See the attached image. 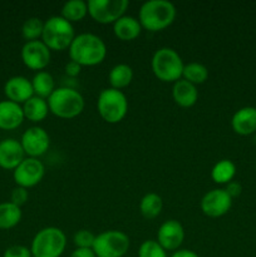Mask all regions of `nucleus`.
I'll return each mask as SVG.
<instances>
[{
  "instance_id": "nucleus-29",
  "label": "nucleus",
  "mask_w": 256,
  "mask_h": 257,
  "mask_svg": "<svg viewBox=\"0 0 256 257\" xmlns=\"http://www.w3.org/2000/svg\"><path fill=\"white\" fill-rule=\"evenodd\" d=\"M43 29H44V22L40 18H29V19L25 20L22 27L23 38L27 42L39 40V38H42L43 35Z\"/></svg>"
},
{
  "instance_id": "nucleus-5",
  "label": "nucleus",
  "mask_w": 256,
  "mask_h": 257,
  "mask_svg": "<svg viewBox=\"0 0 256 257\" xmlns=\"http://www.w3.org/2000/svg\"><path fill=\"white\" fill-rule=\"evenodd\" d=\"M153 74L166 83H175L182 78L183 60L172 48L162 47L157 49L151 60Z\"/></svg>"
},
{
  "instance_id": "nucleus-13",
  "label": "nucleus",
  "mask_w": 256,
  "mask_h": 257,
  "mask_svg": "<svg viewBox=\"0 0 256 257\" xmlns=\"http://www.w3.org/2000/svg\"><path fill=\"white\" fill-rule=\"evenodd\" d=\"M22 147L25 155L32 158H38L44 155L50 146V137L47 131L42 127H30L23 133Z\"/></svg>"
},
{
  "instance_id": "nucleus-1",
  "label": "nucleus",
  "mask_w": 256,
  "mask_h": 257,
  "mask_svg": "<svg viewBox=\"0 0 256 257\" xmlns=\"http://www.w3.org/2000/svg\"><path fill=\"white\" fill-rule=\"evenodd\" d=\"M70 60L80 67H94L100 64L107 55V47L103 39L92 33L75 35L69 47Z\"/></svg>"
},
{
  "instance_id": "nucleus-17",
  "label": "nucleus",
  "mask_w": 256,
  "mask_h": 257,
  "mask_svg": "<svg viewBox=\"0 0 256 257\" xmlns=\"http://www.w3.org/2000/svg\"><path fill=\"white\" fill-rule=\"evenodd\" d=\"M24 120L23 107L12 100L0 102V130L12 131L20 127Z\"/></svg>"
},
{
  "instance_id": "nucleus-25",
  "label": "nucleus",
  "mask_w": 256,
  "mask_h": 257,
  "mask_svg": "<svg viewBox=\"0 0 256 257\" xmlns=\"http://www.w3.org/2000/svg\"><path fill=\"white\" fill-rule=\"evenodd\" d=\"M163 208V201L160 195L150 192L142 197L140 202V212L147 220L156 218Z\"/></svg>"
},
{
  "instance_id": "nucleus-6",
  "label": "nucleus",
  "mask_w": 256,
  "mask_h": 257,
  "mask_svg": "<svg viewBox=\"0 0 256 257\" xmlns=\"http://www.w3.org/2000/svg\"><path fill=\"white\" fill-rule=\"evenodd\" d=\"M67 237L60 228L50 226L34 236L30 246L33 257H60L65 251Z\"/></svg>"
},
{
  "instance_id": "nucleus-20",
  "label": "nucleus",
  "mask_w": 256,
  "mask_h": 257,
  "mask_svg": "<svg viewBox=\"0 0 256 257\" xmlns=\"http://www.w3.org/2000/svg\"><path fill=\"white\" fill-rule=\"evenodd\" d=\"M173 100L182 108H190L196 104L198 99L197 87L187 80L182 79L173 83L172 87Z\"/></svg>"
},
{
  "instance_id": "nucleus-9",
  "label": "nucleus",
  "mask_w": 256,
  "mask_h": 257,
  "mask_svg": "<svg viewBox=\"0 0 256 257\" xmlns=\"http://www.w3.org/2000/svg\"><path fill=\"white\" fill-rule=\"evenodd\" d=\"M88 14L99 24H114L130 7L128 0H89Z\"/></svg>"
},
{
  "instance_id": "nucleus-28",
  "label": "nucleus",
  "mask_w": 256,
  "mask_h": 257,
  "mask_svg": "<svg viewBox=\"0 0 256 257\" xmlns=\"http://www.w3.org/2000/svg\"><path fill=\"white\" fill-rule=\"evenodd\" d=\"M208 78V69L206 65L201 64L198 62H191L188 64H185L182 72V79L192 83V84L198 85L202 84L207 80Z\"/></svg>"
},
{
  "instance_id": "nucleus-35",
  "label": "nucleus",
  "mask_w": 256,
  "mask_h": 257,
  "mask_svg": "<svg viewBox=\"0 0 256 257\" xmlns=\"http://www.w3.org/2000/svg\"><path fill=\"white\" fill-rule=\"evenodd\" d=\"M65 74L69 75V77H77V75H79L80 70H82V67H80L78 63L73 62V60H69V62L65 64Z\"/></svg>"
},
{
  "instance_id": "nucleus-27",
  "label": "nucleus",
  "mask_w": 256,
  "mask_h": 257,
  "mask_svg": "<svg viewBox=\"0 0 256 257\" xmlns=\"http://www.w3.org/2000/svg\"><path fill=\"white\" fill-rule=\"evenodd\" d=\"M87 14L88 4L84 0H69V2L64 3V5L62 7V12H60V17H63L72 24L84 19Z\"/></svg>"
},
{
  "instance_id": "nucleus-30",
  "label": "nucleus",
  "mask_w": 256,
  "mask_h": 257,
  "mask_svg": "<svg viewBox=\"0 0 256 257\" xmlns=\"http://www.w3.org/2000/svg\"><path fill=\"white\" fill-rule=\"evenodd\" d=\"M138 257H167V251L157 242V240H146L141 243Z\"/></svg>"
},
{
  "instance_id": "nucleus-34",
  "label": "nucleus",
  "mask_w": 256,
  "mask_h": 257,
  "mask_svg": "<svg viewBox=\"0 0 256 257\" xmlns=\"http://www.w3.org/2000/svg\"><path fill=\"white\" fill-rule=\"evenodd\" d=\"M225 191L228 193V196H230L231 198H236L241 195V192H242V186L238 182H236V181H231V182H228L227 185H226Z\"/></svg>"
},
{
  "instance_id": "nucleus-32",
  "label": "nucleus",
  "mask_w": 256,
  "mask_h": 257,
  "mask_svg": "<svg viewBox=\"0 0 256 257\" xmlns=\"http://www.w3.org/2000/svg\"><path fill=\"white\" fill-rule=\"evenodd\" d=\"M28 197H29V193H28V190L24 187H15L14 190L12 191V196H10V202L17 205L18 207H22L23 205H25L28 201Z\"/></svg>"
},
{
  "instance_id": "nucleus-8",
  "label": "nucleus",
  "mask_w": 256,
  "mask_h": 257,
  "mask_svg": "<svg viewBox=\"0 0 256 257\" xmlns=\"http://www.w3.org/2000/svg\"><path fill=\"white\" fill-rule=\"evenodd\" d=\"M131 246L127 233L118 230H108L95 235L92 250L97 257H123Z\"/></svg>"
},
{
  "instance_id": "nucleus-24",
  "label": "nucleus",
  "mask_w": 256,
  "mask_h": 257,
  "mask_svg": "<svg viewBox=\"0 0 256 257\" xmlns=\"http://www.w3.org/2000/svg\"><path fill=\"white\" fill-rule=\"evenodd\" d=\"M236 175V166L230 160H221L211 170V178L218 185H227Z\"/></svg>"
},
{
  "instance_id": "nucleus-14",
  "label": "nucleus",
  "mask_w": 256,
  "mask_h": 257,
  "mask_svg": "<svg viewBox=\"0 0 256 257\" xmlns=\"http://www.w3.org/2000/svg\"><path fill=\"white\" fill-rule=\"evenodd\" d=\"M185 240V230L177 220H167L160 226L157 231V242L166 251L180 250Z\"/></svg>"
},
{
  "instance_id": "nucleus-10",
  "label": "nucleus",
  "mask_w": 256,
  "mask_h": 257,
  "mask_svg": "<svg viewBox=\"0 0 256 257\" xmlns=\"http://www.w3.org/2000/svg\"><path fill=\"white\" fill-rule=\"evenodd\" d=\"M45 175V167L38 158L28 157L14 170L13 177L20 187L30 188L37 186Z\"/></svg>"
},
{
  "instance_id": "nucleus-23",
  "label": "nucleus",
  "mask_w": 256,
  "mask_h": 257,
  "mask_svg": "<svg viewBox=\"0 0 256 257\" xmlns=\"http://www.w3.org/2000/svg\"><path fill=\"white\" fill-rule=\"evenodd\" d=\"M32 84L33 90H34V95L43 98V99H48L52 95V93L55 90L54 78L47 70L37 72V74L33 77Z\"/></svg>"
},
{
  "instance_id": "nucleus-22",
  "label": "nucleus",
  "mask_w": 256,
  "mask_h": 257,
  "mask_svg": "<svg viewBox=\"0 0 256 257\" xmlns=\"http://www.w3.org/2000/svg\"><path fill=\"white\" fill-rule=\"evenodd\" d=\"M133 80V69L125 63H119L115 64L108 73V82H109L110 88L114 89H123L128 87Z\"/></svg>"
},
{
  "instance_id": "nucleus-33",
  "label": "nucleus",
  "mask_w": 256,
  "mask_h": 257,
  "mask_svg": "<svg viewBox=\"0 0 256 257\" xmlns=\"http://www.w3.org/2000/svg\"><path fill=\"white\" fill-rule=\"evenodd\" d=\"M3 257H32V252L23 245H13L5 250Z\"/></svg>"
},
{
  "instance_id": "nucleus-15",
  "label": "nucleus",
  "mask_w": 256,
  "mask_h": 257,
  "mask_svg": "<svg viewBox=\"0 0 256 257\" xmlns=\"http://www.w3.org/2000/svg\"><path fill=\"white\" fill-rule=\"evenodd\" d=\"M4 93L8 97V100H12L18 104H20V103L24 104L28 99H30L34 95L32 80L23 77V75L12 77L5 83Z\"/></svg>"
},
{
  "instance_id": "nucleus-4",
  "label": "nucleus",
  "mask_w": 256,
  "mask_h": 257,
  "mask_svg": "<svg viewBox=\"0 0 256 257\" xmlns=\"http://www.w3.org/2000/svg\"><path fill=\"white\" fill-rule=\"evenodd\" d=\"M75 38L74 27L60 15H53L44 22L42 42L50 50L62 52L69 49Z\"/></svg>"
},
{
  "instance_id": "nucleus-3",
  "label": "nucleus",
  "mask_w": 256,
  "mask_h": 257,
  "mask_svg": "<svg viewBox=\"0 0 256 257\" xmlns=\"http://www.w3.org/2000/svg\"><path fill=\"white\" fill-rule=\"evenodd\" d=\"M47 102L49 112L63 119H70V118L77 117L84 109L83 95L77 89L69 87L55 88Z\"/></svg>"
},
{
  "instance_id": "nucleus-37",
  "label": "nucleus",
  "mask_w": 256,
  "mask_h": 257,
  "mask_svg": "<svg viewBox=\"0 0 256 257\" xmlns=\"http://www.w3.org/2000/svg\"><path fill=\"white\" fill-rule=\"evenodd\" d=\"M171 257H200L195 251L187 250V248H182V250H177L173 252Z\"/></svg>"
},
{
  "instance_id": "nucleus-11",
  "label": "nucleus",
  "mask_w": 256,
  "mask_h": 257,
  "mask_svg": "<svg viewBox=\"0 0 256 257\" xmlns=\"http://www.w3.org/2000/svg\"><path fill=\"white\" fill-rule=\"evenodd\" d=\"M231 206H232V198L223 188H215V190L208 191L203 195L200 202L201 211L206 216L212 218L226 215L230 211Z\"/></svg>"
},
{
  "instance_id": "nucleus-36",
  "label": "nucleus",
  "mask_w": 256,
  "mask_h": 257,
  "mask_svg": "<svg viewBox=\"0 0 256 257\" xmlns=\"http://www.w3.org/2000/svg\"><path fill=\"white\" fill-rule=\"evenodd\" d=\"M69 257H97L92 248H75Z\"/></svg>"
},
{
  "instance_id": "nucleus-21",
  "label": "nucleus",
  "mask_w": 256,
  "mask_h": 257,
  "mask_svg": "<svg viewBox=\"0 0 256 257\" xmlns=\"http://www.w3.org/2000/svg\"><path fill=\"white\" fill-rule=\"evenodd\" d=\"M23 112H24V118L34 123H39L47 118L49 113V107H48L47 99L33 95L30 99L23 104Z\"/></svg>"
},
{
  "instance_id": "nucleus-12",
  "label": "nucleus",
  "mask_w": 256,
  "mask_h": 257,
  "mask_svg": "<svg viewBox=\"0 0 256 257\" xmlns=\"http://www.w3.org/2000/svg\"><path fill=\"white\" fill-rule=\"evenodd\" d=\"M50 52L42 40L27 42L22 48V60L29 69L40 72L50 63Z\"/></svg>"
},
{
  "instance_id": "nucleus-18",
  "label": "nucleus",
  "mask_w": 256,
  "mask_h": 257,
  "mask_svg": "<svg viewBox=\"0 0 256 257\" xmlns=\"http://www.w3.org/2000/svg\"><path fill=\"white\" fill-rule=\"evenodd\" d=\"M233 132L240 136H250L256 132V108L242 107L236 110L231 119Z\"/></svg>"
},
{
  "instance_id": "nucleus-26",
  "label": "nucleus",
  "mask_w": 256,
  "mask_h": 257,
  "mask_svg": "<svg viewBox=\"0 0 256 257\" xmlns=\"http://www.w3.org/2000/svg\"><path fill=\"white\" fill-rule=\"evenodd\" d=\"M22 210L12 202L0 203V230L15 227L22 220Z\"/></svg>"
},
{
  "instance_id": "nucleus-7",
  "label": "nucleus",
  "mask_w": 256,
  "mask_h": 257,
  "mask_svg": "<svg viewBox=\"0 0 256 257\" xmlns=\"http://www.w3.org/2000/svg\"><path fill=\"white\" fill-rule=\"evenodd\" d=\"M97 109L103 120L110 124L120 122L128 112V100L122 90L105 88L98 95Z\"/></svg>"
},
{
  "instance_id": "nucleus-31",
  "label": "nucleus",
  "mask_w": 256,
  "mask_h": 257,
  "mask_svg": "<svg viewBox=\"0 0 256 257\" xmlns=\"http://www.w3.org/2000/svg\"><path fill=\"white\" fill-rule=\"evenodd\" d=\"M95 235L89 230H79L73 236V242L77 248H92L94 245Z\"/></svg>"
},
{
  "instance_id": "nucleus-19",
  "label": "nucleus",
  "mask_w": 256,
  "mask_h": 257,
  "mask_svg": "<svg viewBox=\"0 0 256 257\" xmlns=\"http://www.w3.org/2000/svg\"><path fill=\"white\" fill-rule=\"evenodd\" d=\"M142 29L143 28L138 18L132 17V15L124 14L113 24V33L118 39L123 42L135 40L136 38L140 37Z\"/></svg>"
},
{
  "instance_id": "nucleus-2",
  "label": "nucleus",
  "mask_w": 256,
  "mask_h": 257,
  "mask_svg": "<svg viewBox=\"0 0 256 257\" xmlns=\"http://www.w3.org/2000/svg\"><path fill=\"white\" fill-rule=\"evenodd\" d=\"M176 13V7L168 0H148L141 7L138 20L143 29L161 32L175 22Z\"/></svg>"
},
{
  "instance_id": "nucleus-16",
  "label": "nucleus",
  "mask_w": 256,
  "mask_h": 257,
  "mask_svg": "<svg viewBox=\"0 0 256 257\" xmlns=\"http://www.w3.org/2000/svg\"><path fill=\"white\" fill-rule=\"evenodd\" d=\"M24 156L20 141L7 138L0 142V167L4 170H15L25 160Z\"/></svg>"
}]
</instances>
